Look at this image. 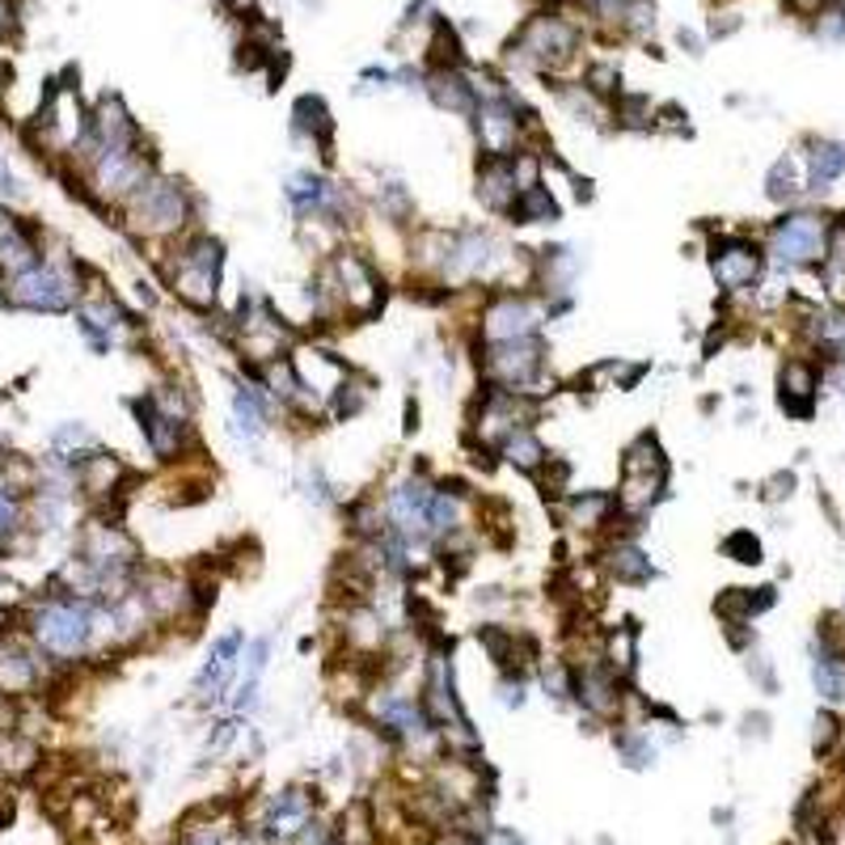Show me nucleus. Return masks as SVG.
Wrapping results in <instances>:
<instances>
[{"mask_svg":"<svg viewBox=\"0 0 845 845\" xmlns=\"http://www.w3.org/2000/svg\"><path fill=\"white\" fill-rule=\"evenodd\" d=\"M97 601L89 596H47L30 609V638L39 643V652H47L51 659L68 664L97 647V626H94Z\"/></svg>","mask_w":845,"mask_h":845,"instance_id":"nucleus-1","label":"nucleus"},{"mask_svg":"<svg viewBox=\"0 0 845 845\" xmlns=\"http://www.w3.org/2000/svg\"><path fill=\"white\" fill-rule=\"evenodd\" d=\"M81 300V279L73 266L39 263L18 279H4V305L30 314H68Z\"/></svg>","mask_w":845,"mask_h":845,"instance_id":"nucleus-2","label":"nucleus"},{"mask_svg":"<svg viewBox=\"0 0 845 845\" xmlns=\"http://www.w3.org/2000/svg\"><path fill=\"white\" fill-rule=\"evenodd\" d=\"M191 216V199L178 178H148L140 191L127 199V224L140 237H173Z\"/></svg>","mask_w":845,"mask_h":845,"instance_id":"nucleus-3","label":"nucleus"},{"mask_svg":"<svg viewBox=\"0 0 845 845\" xmlns=\"http://www.w3.org/2000/svg\"><path fill=\"white\" fill-rule=\"evenodd\" d=\"M220 271H224V250L212 237H194L178 250V258L169 263V288L178 292L191 309H212L220 288Z\"/></svg>","mask_w":845,"mask_h":845,"instance_id":"nucleus-4","label":"nucleus"},{"mask_svg":"<svg viewBox=\"0 0 845 845\" xmlns=\"http://www.w3.org/2000/svg\"><path fill=\"white\" fill-rule=\"evenodd\" d=\"M824 245H828V220L821 212H791L770 229L765 258L778 271H799L824 263Z\"/></svg>","mask_w":845,"mask_h":845,"instance_id":"nucleus-5","label":"nucleus"},{"mask_svg":"<svg viewBox=\"0 0 845 845\" xmlns=\"http://www.w3.org/2000/svg\"><path fill=\"white\" fill-rule=\"evenodd\" d=\"M483 372L495 389H511V393H532V385L546 372V347L541 338H516V342H486Z\"/></svg>","mask_w":845,"mask_h":845,"instance_id":"nucleus-6","label":"nucleus"},{"mask_svg":"<svg viewBox=\"0 0 845 845\" xmlns=\"http://www.w3.org/2000/svg\"><path fill=\"white\" fill-rule=\"evenodd\" d=\"M546 321V309L529 300V296H516L504 292L495 296L483 309V342H516V338H537Z\"/></svg>","mask_w":845,"mask_h":845,"instance_id":"nucleus-7","label":"nucleus"},{"mask_svg":"<svg viewBox=\"0 0 845 845\" xmlns=\"http://www.w3.org/2000/svg\"><path fill=\"white\" fill-rule=\"evenodd\" d=\"M765 254L744 237H719L710 245V275L723 292H749L761 284Z\"/></svg>","mask_w":845,"mask_h":845,"instance_id":"nucleus-8","label":"nucleus"},{"mask_svg":"<svg viewBox=\"0 0 845 845\" xmlns=\"http://www.w3.org/2000/svg\"><path fill=\"white\" fill-rule=\"evenodd\" d=\"M511 51L532 64V68H558L562 60H571L575 51V30L562 22V18H532L520 39L511 43Z\"/></svg>","mask_w":845,"mask_h":845,"instance_id":"nucleus-9","label":"nucleus"},{"mask_svg":"<svg viewBox=\"0 0 845 845\" xmlns=\"http://www.w3.org/2000/svg\"><path fill=\"white\" fill-rule=\"evenodd\" d=\"M474 127H478V145L486 148V157H516L520 119H516V106L507 97H486L474 110Z\"/></svg>","mask_w":845,"mask_h":845,"instance_id":"nucleus-10","label":"nucleus"},{"mask_svg":"<svg viewBox=\"0 0 845 845\" xmlns=\"http://www.w3.org/2000/svg\"><path fill=\"white\" fill-rule=\"evenodd\" d=\"M39 643H25L22 634H4L0 638V694L4 698H22L34 694L39 685Z\"/></svg>","mask_w":845,"mask_h":845,"instance_id":"nucleus-11","label":"nucleus"},{"mask_svg":"<svg viewBox=\"0 0 845 845\" xmlns=\"http://www.w3.org/2000/svg\"><path fill=\"white\" fill-rule=\"evenodd\" d=\"M575 685H571V694L580 698L583 710H592L596 719H613L617 710H622V676L613 673L609 664H583L575 668Z\"/></svg>","mask_w":845,"mask_h":845,"instance_id":"nucleus-12","label":"nucleus"},{"mask_svg":"<svg viewBox=\"0 0 845 845\" xmlns=\"http://www.w3.org/2000/svg\"><path fill=\"white\" fill-rule=\"evenodd\" d=\"M237 659H242V634L233 630V634H224V638L212 643L208 664H203L199 676H194V698L199 701H220L224 698V689L237 680Z\"/></svg>","mask_w":845,"mask_h":845,"instance_id":"nucleus-13","label":"nucleus"},{"mask_svg":"<svg viewBox=\"0 0 845 845\" xmlns=\"http://www.w3.org/2000/svg\"><path fill=\"white\" fill-rule=\"evenodd\" d=\"M816 389H821V368L812 360H786L778 372V402L791 419H812L816 414Z\"/></svg>","mask_w":845,"mask_h":845,"instance_id":"nucleus-14","label":"nucleus"},{"mask_svg":"<svg viewBox=\"0 0 845 845\" xmlns=\"http://www.w3.org/2000/svg\"><path fill=\"white\" fill-rule=\"evenodd\" d=\"M520 191H525V182H520L516 157H486L483 169H478V199L486 208L490 212H511Z\"/></svg>","mask_w":845,"mask_h":845,"instance_id":"nucleus-15","label":"nucleus"},{"mask_svg":"<svg viewBox=\"0 0 845 845\" xmlns=\"http://www.w3.org/2000/svg\"><path fill=\"white\" fill-rule=\"evenodd\" d=\"M309 821H314V799H309V791H300V786L279 791V795L271 799V807H266V828H271V837H279V842L296 837Z\"/></svg>","mask_w":845,"mask_h":845,"instance_id":"nucleus-16","label":"nucleus"},{"mask_svg":"<svg viewBox=\"0 0 845 845\" xmlns=\"http://www.w3.org/2000/svg\"><path fill=\"white\" fill-rule=\"evenodd\" d=\"M583 258L575 254V245H546L541 250V258H537V275L532 279H541V288L550 292V296H567L571 284H575V275H580Z\"/></svg>","mask_w":845,"mask_h":845,"instance_id":"nucleus-17","label":"nucleus"},{"mask_svg":"<svg viewBox=\"0 0 845 845\" xmlns=\"http://www.w3.org/2000/svg\"><path fill=\"white\" fill-rule=\"evenodd\" d=\"M803 161H807V191L812 194L833 191V182L845 173V145H837V140H812L807 152H803Z\"/></svg>","mask_w":845,"mask_h":845,"instance_id":"nucleus-18","label":"nucleus"},{"mask_svg":"<svg viewBox=\"0 0 845 845\" xmlns=\"http://www.w3.org/2000/svg\"><path fill=\"white\" fill-rule=\"evenodd\" d=\"M233 435L242 440L245 448H254L266 435V406L250 385L233 389Z\"/></svg>","mask_w":845,"mask_h":845,"instance_id":"nucleus-19","label":"nucleus"},{"mask_svg":"<svg viewBox=\"0 0 845 845\" xmlns=\"http://www.w3.org/2000/svg\"><path fill=\"white\" fill-rule=\"evenodd\" d=\"M812 685L833 710H845V655L812 647Z\"/></svg>","mask_w":845,"mask_h":845,"instance_id":"nucleus-20","label":"nucleus"},{"mask_svg":"<svg viewBox=\"0 0 845 845\" xmlns=\"http://www.w3.org/2000/svg\"><path fill=\"white\" fill-rule=\"evenodd\" d=\"M803 191H807V161H803L799 152L778 157L770 178H765V194H770L773 203H795Z\"/></svg>","mask_w":845,"mask_h":845,"instance_id":"nucleus-21","label":"nucleus"},{"mask_svg":"<svg viewBox=\"0 0 845 845\" xmlns=\"http://www.w3.org/2000/svg\"><path fill=\"white\" fill-rule=\"evenodd\" d=\"M604 571H609L617 583H626V588H643V583L655 580L652 558L643 554L638 546H630V541H617V546L609 550V558H604Z\"/></svg>","mask_w":845,"mask_h":845,"instance_id":"nucleus-22","label":"nucleus"},{"mask_svg":"<svg viewBox=\"0 0 845 845\" xmlns=\"http://www.w3.org/2000/svg\"><path fill=\"white\" fill-rule=\"evenodd\" d=\"M432 97L435 106H444V110H453V115H469V110H478V89L457 73V68H435L432 73Z\"/></svg>","mask_w":845,"mask_h":845,"instance_id":"nucleus-23","label":"nucleus"},{"mask_svg":"<svg viewBox=\"0 0 845 845\" xmlns=\"http://www.w3.org/2000/svg\"><path fill=\"white\" fill-rule=\"evenodd\" d=\"M643 377H647V363L601 360V363H592L588 372H580V385H588V389H634Z\"/></svg>","mask_w":845,"mask_h":845,"instance_id":"nucleus-24","label":"nucleus"},{"mask_svg":"<svg viewBox=\"0 0 845 845\" xmlns=\"http://www.w3.org/2000/svg\"><path fill=\"white\" fill-rule=\"evenodd\" d=\"M613 511H617V499H613V495L583 490V495H571V504H567V525H575V529H601V525H609Z\"/></svg>","mask_w":845,"mask_h":845,"instance_id":"nucleus-25","label":"nucleus"},{"mask_svg":"<svg viewBox=\"0 0 845 845\" xmlns=\"http://www.w3.org/2000/svg\"><path fill=\"white\" fill-rule=\"evenodd\" d=\"M292 115H296V136H309L317 148H330V131H335V123H330V110H326V102H321V97H300Z\"/></svg>","mask_w":845,"mask_h":845,"instance_id":"nucleus-26","label":"nucleus"},{"mask_svg":"<svg viewBox=\"0 0 845 845\" xmlns=\"http://www.w3.org/2000/svg\"><path fill=\"white\" fill-rule=\"evenodd\" d=\"M507 216L516 220V224H554L558 203H554V194L537 182V187H529V191H520V199L511 203V212H507Z\"/></svg>","mask_w":845,"mask_h":845,"instance_id":"nucleus-27","label":"nucleus"},{"mask_svg":"<svg viewBox=\"0 0 845 845\" xmlns=\"http://www.w3.org/2000/svg\"><path fill=\"white\" fill-rule=\"evenodd\" d=\"M504 457L516 465V469H525V474H541L546 469V448H541V440L525 427V432H511L504 440Z\"/></svg>","mask_w":845,"mask_h":845,"instance_id":"nucleus-28","label":"nucleus"},{"mask_svg":"<svg viewBox=\"0 0 845 845\" xmlns=\"http://www.w3.org/2000/svg\"><path fill=\"white\" fill-rule=\"evenodd\" d=\"M604 664H609L617 676L634 673V664H638V634H634V626H622L609 634V643H604Z\"/></svg>","mask_w":845,"mask_h":845,"instance_id":"nucleus-29","label":"nucleus"},{"mask_svg":"<svg viewBox=\"0 0 845 845\" xmlns=\"http://www.w3.org/2000/svg\"><path fill=\"white\" fill-rule=\"evenodd\" d=\"M427 529H432V537H448V532L461 529V495L457 490H435Z\"/></svg>","mask_w":845,"mask_h":845,"instance_id":"nucleus-30","label":"nucleus"},{"mask_svg":"<svg viewBox=\"0 0 845 845\" xmlns=\"http://www.w3.org/2000/svg\"><path fill=\"white\" fill-rule=\"evenodd\" d=\"M723 554L731 558V562H740V567H757V562L765 558V550H761V537H757V532L736 529L723 537Z\"/></svg>","mask_w":845,"mask_h":845,"instance_id":"nucleus-31","label":"nucleus"},{"mask_svg":"<svg viewBox=\"0 0 845 845\" xmlns=\"http://www.w3.org/2000/svg\"><path fill=\"white\" fill-rule=\"evenodd\" d=\"M18 525H22V504H18V495L9 486L0 483V541H9L18 532Z\"/></svg>","mask_w":845,"mask_h":845,"instance_id":"nucleus-32","label":"nucleus"},{"mask_svg":"<svg viewBox=\"0 0 845 845\" xmlns=\"http://www.w3.org/2000/svg\"><path fill=\"white\" fill-rule=\"evenodd\" d=\"M237 736H242V723H237V719H224V723H216L208 731V752H212V757L229 752L237 744Z\"/></svg>","mask_w":845,"mask_h":845,"instance_id":"nucleus-33","label":"nucleus"},{"mask_svg":"<svg viewBox=\"0 0 845 845\" xmlns=\"http://www.w3.org/2000/svg\"><path fill=\"white\" fill-rule=\"evenodd\" d=\"M791 490H795V474H791V469H778L773 478L761 483V499H765V504H782V499H791Z\"/></svg>","mask_w":845,"mask_h":845,"instance_id":"nucleus-34","label":"nucleus"},{"mask_svg":"<svg viewBox=\"0 0 845 845\" xmlns=\"http://www.w3.org/2000/svg\"><path fill=\"white\" fill-rule=\"evenodd\" d=\"M821 39H828V43H842L845 39V4H833V9H824L821 13Z\"/></svg>","mask_w":845,"mask_h":845,"instance_id":"nucleus-35","label":"nucleus"},{"mask_svg":"<svg viewBox=\"0 0 845 845\" xmlns=\"http://www.w3.org/2000/svg\"><path fill=\"white\" fill-rule=\"evenodd\" d=\"M749 676L765 689V694H773L778 689V676H773V664H770V655H749Z\"/></svg>","mask_w":845,"mask_h":845,"instance_id":"nucleus-36","label":"nucleus"},{"mask_svg":"<svg viewBox=\"0 0 845 845\" xmlns=\"http://www.w3.org/2000/svg\"><path fill=\"white\" fill-rule=\"evenodd\" d=\"M0 194H4V199H22V182H18V173L9 169L4 152H0Z\"/></svg>","mask_w":845,"mask_h":845,"instance_id":"nucleus-37","label":"nucleus"},{"mask_svg":"<svg viewBox=\"0 0 845 845\" xmlns=\"http://www.w3.org/2000/svg\"><path fill=\"white\" fill-rule=\"evenodd\" d=\"M828 740H837V719L833 715H821L816 719V749H828Z\"/></svg>","mask_w":845,"mask_h":845,"instance_id":"nucleus-38","label":"nucleus"},{"mask_svg":"<svg viewBox=\"0 0 845 845\" xmlns=\"http://www.w3.org/2000/svg\"><path fill=\"white\" fill-rule=\"evenodd\" d=\"M744 736H770V719L765 715H749L744 719Z\"/></svg>","mask_w":845,"mask_h":845,"instance_id":"nucleus-39","label":"nucleus"},{"mask_svg":"<svg viewBox=\"0 0 845 845\" xmlns=\"http://www.w3.org/2000/svg\"><path fill=\"white\" fill-rule=\"evenodd\" d=\"M613 81H617V73L613 68H592V89H613Z\"/></svg>","mask_w":845,"mask_h":845,"instance_id":"nucleus-40","label":"nucleus"},{"mask_svg":"<svg viewBox=\"0 0 845 845\" xmlns=\"http://www.w3.org/2000/svg\"><path fill=\"white\" fill-rule=\"evenodd\" d=\"M13 30V9H9V0H0V34H9Z\"/></svg>","mask_w":845,"mask_h":845,"instance_id":"nucleus-41","label":"nucleus"},{"mask_svg":"<svg viewBox=\"0 0 845 845\" xmlns=\"http://www.w3.org/2000/svg\"><path fill=\"white\" fill-rule=\"evenodd\" d=\"M486 845H520V837H516V833H495V828H490V842Z\"/></svg>","mask_w":845,"mask_h":845,"instance_id":"nucleus-42","label":"nucleus"},{"mask_svg":"<svg viewBox=\"0 0 845 845\" xmlns=\"http://www.w3.org/2000/svg\"><path fill=\"white\" fill-rule=\"evenodd\" d=\"M791 4H795V9H821L824 0H791Z\"/></svg>","mask_w":845,"mask_h":845,"instance_id":"nucleus-43","label":"nucleus"}]
</instances>
